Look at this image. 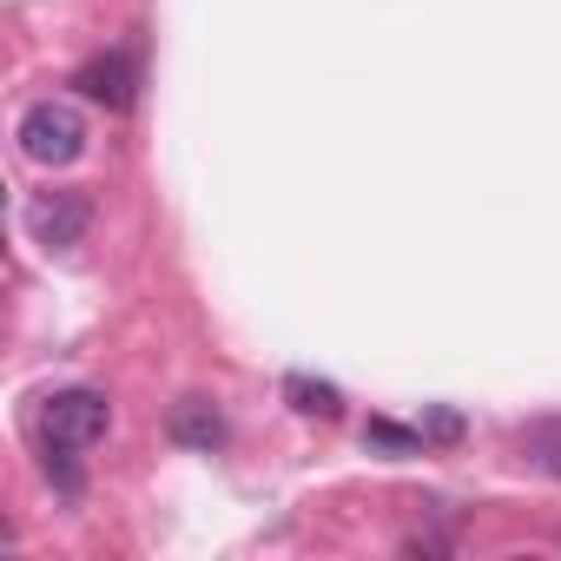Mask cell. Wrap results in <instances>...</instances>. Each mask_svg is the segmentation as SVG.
I'll list each match as a JSON object with an SVG mask.
<instances>
[{
	"mask_svg": "<svg viewBox=\"0 0 561 561\" xmlns=\"http://www.w3.org/2000/svg\"><path fill=\"white\" fill-rule=\"evenodd\" d=\"M21 152L34 159V165H73V159H87V113L73 106V100H34L27 113H21Z\"/></svg>",
	"mask_w": 561,
	"mask_h": 561,
	"instance_id": "6da1fadb",
	"label": "cell"
},
{
	"mask_svg": "<svg viewBox=\"0 0 561 561\" xmlns=\"http://www.w3.org/2000/svg\"><path fill=\"white\" fill-rule=\"evenodd\" d=\"M106 430H113L106 390H54V397L41 403V443L93 449V443H106Z\"/></svg>",
	"mask_w": 561,
	"mask_h": 561,
	"instance_id": "7a4b0ae2",
	"label": "cell"
},
{
	"mask_svg": "<svg viewBox=\"0 0 561 561\" xmlns=\"http://www.w3.org/2000/svg\"><path fill=\"white\" fill-rule=\"evenodd\" d=\"M165 436H172V443H185V449H218V443H225V416H218L205 397H185V403H172Z\"/></svg>",
	"mask_w": 561,
	"mask_h": 561,
	"instance_id": "5b68a950",
	"label": "cell"
},
{
	"mask_svg": "<svg viewBox=\"0 0 561 561\" xmlns=\"http://www.w3.org/2000/svg\"><path fill=\"white\" fill-rule=\"evenodd\" d=\"M522 449H528V462H535L541 476H554V482H561V416L535 423V430L522 436Z\"/></svg>",
	"mask_w": 561,
	"mask_h": 561,
	"instance_id": "ba28073f",
	"label": "cell"
},
{
	"mask_svg": "<svg viewBox=\"0 0 561 561\" xmlns=\"http://www.w3.org/2000/svg\"><path fill=\"white\" fill-rule=\"evenodd\" d=\"M21 218H27V238H34V244L73 251V244L87 238V225H93V198L73 192V185H41V192H27Z\"/></svg>",
	"mask_w": 561,
	"mask_h": 561,
	"instance_id": "3957f363",
	"label": "cell"
},
{
	"mask_svg": "<svg viewBox=\"0 0 561 561\" xmlns=\"http://www.w3.org/2000/svg\"><path fill=\"white\" fill-rule=\"evenodd\" d=\"M285 403H291L298 416H318V423H337V416H344V390L324 383V377H305V370L285 377Z\"/></svg>",
	"mask_w": 561,
	"mask_h": 561,
	"instance_id": "8992f818",
	"label": "cell"
},
{
	"mask_svg": "<svg viewBox=\"0 0 561 561\" xmlns=\"http://www.w3.org/2000/svg\"><path fill=\"white\" fill-rule=\"evenodd\" d=\"M73 87H80L87 100H100V106L126 113V106H133V87H139V67H133V54H126V47H113V54L87 60V67L73 73Z\"/></svg>",
	"mask_w": 561,
	"mask_h": 561,
	"instance_id": "277c9868",
	"label": "cell"
},
{
	"mask_svg": "<svg viewBox=\"0 0 561 561\" xmlns=\"http://www.w3.org/2000/svg\"><path fill=\"white\" fill-rule=\"evenodd\" d=\"M364 443L383 449V456H423V430H403V423H390V416H370V423H364Z\"/></svg>",
	"mask_w": 561,
	"mask_h": 561,
	"instance_id": "52a82bcc",
	"label": "cell"
},
{
	"mask_svg": "<svg viewBox=\"0 0 561 561\" xmlns=\"http://www.w3.org/2000/svg\"><path fill=\"white\" fill-rule=\"evenodd\" d=\"M423 436L456 443V436H462V416H456V410H430V416H423Z\"/></svg>",
	"mask_w": 561,
	"mask_h": 561,
	"instance_id": "9c48e42d",
	"label": "cell"
}]
</instances>
